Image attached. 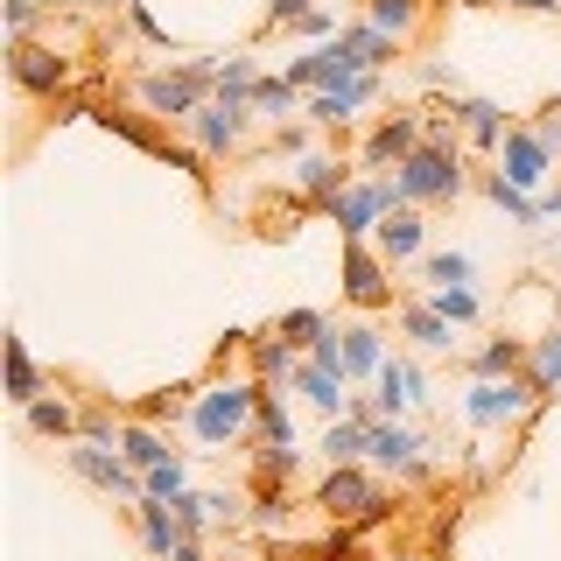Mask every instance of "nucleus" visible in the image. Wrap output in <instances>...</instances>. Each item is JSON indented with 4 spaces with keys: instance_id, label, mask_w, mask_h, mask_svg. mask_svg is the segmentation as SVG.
I'll list each match as a JSON object with an SVG mask.
<instances>
[{
    "instance_id": "obj_1",
    "label": "nucleus",
    "mask_w": 561,
    "mask_h": 561,
    "mask_svg": "<svg viewBox=\"0 0 561 561\" xmlns=\"http://www.w3.org/2000/svg\"><path fill=\"white\" fill-rule=\"evenodd\" d=\"M463 183H470V169H463V154H456V134H449V119H435L428 140H421L408 162L393 169V204L400 210H414V204H456V197H463Z\"/></svg>"
},
{
    "instance_id": "obj_2",
    "label": "nucleus",
    "mask_w": 561,
    "mask_h": 561,
    "mask_svg": "<svg viewBox=\"0 0 561 561\" xmlns=\"http://www.w3.org/2000/svg\"><path fill=\"white\" fill-rule=\"evenodd\" d=\"M218 64L225 57H190V64H175V70H148V78H140V105L190 127V119L210 105V92H218Z\"/></svg>"
},
{
    "instance_id": "obj_3",
    "label": "nucleus",
    "mask_w": 561,
    "mask_h": 561,
    "mask_svg": "<svg viewBox=\"0 0 561 561\" xmlns=\"http://www.w3.org/2000/svg\"><path fill=\"white\" fill-rule=\"evenodd\" d=\"M253 421H260V386H210V393L190 400V435L210 449L253 435Z\"/></svg>"
},
{
    "instance_id": "obj_4",
    "label": "nucleus",
    "mask_w": 561,
    "mask_h": 561,
    "mask_svg": "<svg viewBox=\"0 0 561 561\" xmlns=\"http://www.w3.org/2000/svg\"><path fill=\"white\" fill-rule=\"evenodd\" d=\"M316 505H323L330 519H379V513H386L379 484L365 478L358 463H330V478L316 484Z\"/></svg>"
},
{
    "instance_id": "obj_5",
    "label": "nucleus",
    "mask_w": 561,
    "mask_h": 561,
    "mask_svg": "<svg viewBox=\"0 0 561 561\" xmlns=\"http://www.w3.org/2000/svg\"><path fill=\"white\" fill-rule=\"evenodd\" d=\"M534 400H540V386L526 379V373H513V379H478L463 393V414L478 421V428H499V421H519Z\"/></svg>"
},
{
    "instance_id": "obj_6",
    "label": "nucleus",
    "mask_w": 561,
    "mask_h": 561,
    "mask_svg": "<svg viewBox=\"0 0 561 561\" xmlns=\"http://www.w3.org/2000/svg\"><path fill=\"white\" fill-rule=\"evenodd\" d=\"M386 210H400V204H393V183H373V175H365V183H351L344 197H330V204H323V218L337 225L344 239H365V232H379Z\"/></svg>"
},
{
    "instance_id": "obj_7",
    "label": "nucleus",
    "mask_w": 561,
    "mask_h": 561,
    "mask_svg": "<svg viewBox=\"0 0 561 561\" xmlns=\"http://www.w3.org/2000/svg\"><path fill=\"white\" fill-rule=\"evenodd\" d=\"M386 274H393V260H386L379 245L344 239V295L358 309H386V302H393V280H386Z\"/></svg>"
},
{
    "instance_id": "obj_8",
    "label": "nucleus",
    "mask_w": 561,
    "mask_h": 561,
    "mask_svg": "<svg viewBox=\"0 0 561 561\" xmlns=\"http://www.w3.org/2000/svg\"><path fill=\"white\" fill-rule=\"evenodd\" d=\"M499 175H505V183H519L526 197H534V190L554 175V148H548L534 127H513V134L499 140Z\"/></svg>"
},
{
    "instance_id": "obj_9",
    "label": "nucleus",
    "mask_w": 561,
    "mask_h": 561,
    "mask_svg": "<svg viewBox=\"0 0 561 561\" xmlns=\"http://www.w3.org/2000/svg\"><path fill=\"white\" fill-rule=\"evenodd\" d=\"M428 140V119L421 113H393V119H379L373 134H365V148H358V169H386V162H408V154Z\"/></svg>"
},
{
    "instance_id": "obj_10",
    "label": "nucleus",
    "mask_w": 561,
    "mask_h": 561,
    "mask_svg": "<svg viewBox=\"0 0 561 561\" xmlns=\"http://www.w3.org/2000/svg\"><path fill=\"white\" fill-rule=\"evenodd\" d=\"M8 78L22 84V92H35V99H57L64 84H70V57L35 49V43H8Z\"/></svg>"
},
{
    "instance_id": "obj_11",
    "label": "nucleus",
    "mask_w": 561,
    "mask_h": 561,
    "mask_svg": "<svg viewBox=\"0 0 561 561\" xmlns=\"http://www.w3.org/2000/svg\"><path fill=\"white\" fill-rule=\"evenodd\" d=\"M330 49H337L344 84H351V78H365V70H386V64H393V57H400V35H386V28H373V22H358V28H344Z\"/></svg>"
},
{
    "instance_id": "obj_12",
    "label": "nucleus",
    "mask_w": 561,
    "mask_h": 561,
    "mask_svg": "<svg viewBox=\"0 0 561 561\" xmlns=\"http://www.w3.org/2000/svg\"><path fill=\"white\" fill-rule=\"evenodd\" d=\"M379 99V70H365V78H351V84H337V92H309V127H351V119L365 113V105Z\"/></svg>"
},
{
    "instance_id": "obj_13",
    "label": "nucleus",
    "mask_w": 561,
    "mask_h": 561,
    "mask_svg": "<svg viewBox=\"0 0 561 561\" xmlns=\"http://www.w3.org/2000/svg\"><path fill=\"white\" fill-rule=\"evenodd\" d=\"M421 449H428V443H421L408 421H373V435H365V456H373L379 470H400V478H421V470H428Z\"/></svg>"
},
{
    "instance_id": "obj_14",
    "label": "nucleus",
    "mask_w": 561,
    "mask_h": 561,
    "mask_svg": "<svg viewBox=\"0 0 561 561\" xmlns=\"http://www.w3.org/2000/svg\"><path fill=\"white\" fill-rule=\"evenodd\" d=\"M414 400H428V379H421V365H414V358H386L379 379H373V408H379V421H400Z\"/></svg>"
},
{
    "instance_id": "obj_15",
    "label": "nucleus",
    "mask_w": 561,
    "mask_h": 561,
    "mask_svg": "<svg viewBox=\"0 0 561 561\" xmlns=\"http://www.w3.org/2000/svg\"><path fill=\"white\" fill-rule=\"evenodd\" d=\"M190 140H197V154H204V162L232 154L239 140H245V105H225V99H210L204 113L190 119Z\"/></svg>"
},
{
    "instance_id": "obj_16",
    "label": "nucleus",
    "mask_w": 561,
    "mask_h": 561,
    "mask_svg": "<svg viewBox=\"0 0 561 561\" xmlns=\"http://www.w3.org/2000/svg\"><path fill=\"white\" fill-rule=\"evenodd\" d=\"M134 519H140V540H148L154 561H175V548H190V534H183V519L169 513V499H140Z\"/></svg>"
},
{
    "instance_id": "obj_17",
    "label": "nucleus",
    "mask_w": 561,
    "mask_h": 561,
    "mask_svg": "<svg viewBox=\"0 0 561 561\" xmlns=\"http://www.w3.org/2000/svg\"><path fill=\"white\" fill-rule=\"evenodd\" d=\"M295 190L323 210L330 197H344V190H351V169L337 162V154H302V162H295Z\"/></svg>"
},
{
    "instance_id": "obj_18",
    "label": "nucleus",
    "mask_w": 561,
    "mask_h": 561,
    "mask_svg": "<svg viewBox=\"0 0 561 561\" xmlns=\"http://www.w3.org/2000/svg\"><path fill=\"white\" fill-rule=\"evenodd\" d=\"M421 245H428V225H421L414 210H386V218H379V253L393 260V267L421 260Z\"/></svg>"
},
{
    "instance_id": "obj_19",
    "label": "nucleus",
    "mask_w": 561,
    "mask_h": 561,
    "mask_svg": "<svg viewBox=\"0 0 561 561\" xmlns=\"http://www.w3.org/2000/svg\"><path fill=\"white\" fill-rule=\"evenodd\" d=\"M449 119L463 127V140H478V148H499V140L513 134V127H505V105H491V99H456Z\"/></svg>"
},
{
    "instance_id": "obj_20",
    "label": "nucleus",
    "mask_w": 561,
    "mask_h": 561,
    "mask_svg": "<svg viewBox=\"0 0 561 561\" xmlns=\"http://www.w3.org/2000/svg\"><path fill=\"white\" fill-rule=\"evenodd\" d=\"M526 351H534V344H526V337H491V344H478V351H470V379H513V373H526Z\"/></svg>"
},
{
    "instance_id": "obj_21",
    "label": "nucleus",
    "mask_w": 561,
    "mask_h": 561,
    "mask_svg": "<svg viewBox=\"0 0 561 561\" xmlns=\"http://www.w3.org/2000/svg\"><path fill=\"white\" fill-rule=\"evenodd\" d=\"M337 337H344V373L351 379H379V365H386L379 323H351V330H337Z\"/></svg>"
},
{
    "instance_id": "obj_22",
    "label": "nucleus",
    "mask_w": 561,
    "mask_h": 561,
    "mask_svg": "<svg viewBox=\"0 0 561 561\" xmlns=\"http://www.w3.org/2000/svg\"><path fill=\"white\" fill-rule=\"evenodd\" d=\"M344 386H351V379H344V373H323V365H302V373H295V393H302L309 408H323L330 421H337V414L351 408V393H344Z\"/></svg>"
},
{
    "instance_id": "obj_23",
    "label": "nucleus",
    "mask_w": 561,
    "mask_h": 561,
    "mask_svg": "<svg viewBox=\"0 0 561 561\" xmlns=\"http://www.w3.org/2000/svg\"><path fill=\"white\" fill-rule=\"evenodd\" d=\"M119 456H127V463L140 470V478H148V470H162V463H169L175 449H169L162 435L148 428V421H127V428H119Z\"/></svg>"
},
{
    "instance_id": "obj_24",
    "label": "nucleus",
    "mask_w": 561,
    "mask_h": 561,
    "mask_svg": "<svg viewBox=\"0 0 561 561\" xmlns=\"http://www.w3.org/2000/svg\"><path fill=\"white\" fill-rule=\"evenodd\" d=\"M92 119H99V127H113L119 140H134V148H148V154H169L162 127H154V119H140V113H119V105H92Z\"/></svg>"
},
{
    "instance_id": "obj_25",
    "label": "nucleus",
    "mask_w": 561,
    "mask_h": 561,
    "mask_svg": "<svg viewBox=\"0 0 561 561\" xmlns=\"http://www.w3.org/2000/svg\"><path fill=\"white\" fill-rule=\"evenodd\" d=\"M478 190H484V197L499 204L513 225H540V197H526V190H519V183H505L499 169H484V175H478Z\"/></svg>"
},
{
    "instance_id": "obj_26",
    "label": "nucleus",
    "mask_w": 561,
    "mask_h": 561,
    "mask_svg": "<svg viewBox=\"0 0 561 561\" xmlns=\"http://www.w3.org/2000/svg\"><path fill=\"white\" fill-rule=\"evenodd\" d=\"M8 400H14V408H35V400H43V373H35V358H28L22 337H8Z\"/></svg>"
},
{
    "instance_id": "obj_27",
    "label": "nucleus",
    "mask_w": 561,
    "mask_h": 561,
    "mask_svg": "<svg viewBox=\"0 0 561 561\" xmlns=\"http://www.w3.org/2000/svg\"><path fill=\"white\" fill-rule=\"evenodd\" d=\"M400 330L414 337V351H449L456 344V323H449V316H435L428 302H414L408 316H400Z\"/></svg>"
},
{
    "instance_id": "obj_28",
    "label": "nucleus",
    "mask_w": 561,
    "mask_h": 561,
    "mask_svg": "<svg viewBox=\"0 0 561 561\" xmlns=\"http://www.w3.org/2000/svg\"><path fill=\"white\" fill-rule=\"evenodd\" d=\"M253 92H260V64H253V57H225V64H218V92H210V99L253 105Z\"/></svg>"
},
{
    "instance_id": "obj_29",
    "label": "nucleus",
    "mask_w": 561,
    "mask_h": 561,
    "mask_svg": "<svg viewBox=\"0 0 561 561\" xmlns=\"http://www.w3.org/2000/svg\"><path fill=\"white\" fill-rule=\"evenodd\" d=\"M253 365H260V386H295V344H280V337H253Z\"/></svg>"
},
{
    "instance_id": "obj_30",
    "label": "nucleus",
    "mask_w": 561,
    "mask_h": 561,
    "mask_svg": "<svg viewBox=\"0 0 561 561\" xmlns=\"http://www.w3.org/2000/svg\"><path fill=\"white\" fill-rule=\"evenodd\" d=\"M22 421L35 435H57V443H78V428H84V414H70L64 400H35V408H22Z\"/></svg>"
},
{
    "instance_id": "obj_31",
    "label": "nucleus",
    "mask_w": 561,
    "mask_h": 561,
    "mask_svg": "<svg viewBox=\"0 0 561 561\" xmlns=\"http://www.w3.org/2000/svg\"><path fill=\"white\" fill-rule=\"evenodd\" d=\"M365 435H373V428H365V421L337 414V421H330V428H323V456H330V463H365Z\"/></svg>"
},
{
    "instance_id": "obj_32",
    "label": "nucleus",
    "mask_w": 561,
    "mask_h": 561,
    "mask_svg": "<svg viewBox=\"0 0 561 561\" xmlns=\"http://www.w3.org/2000/svg\"><path fill=\"white\" fill-rule=\"evenodd\" d=\"M526 379H534L540 393H554V386H561V323H554L534 351H526Z\"/></svg>"
},
{
    "instance_id": "obj_33",
    "label": "nucleus",
    "mask_w": 561,
    "mask_h": 561,
    "mask_svg": "<svg viewBox=\"0 0 561 561\" xmlns=\"http://www.w3.org/2000/svg\"><path fill=\"white\" fill-rule=\"evenodd\" d=\"M323 309H288V316H280V323H274V337L280 344H295V351H316V337H323Z\"/></svg>"
},
{
    "instance_id": "obj_34",
    "label": "nucleus",
    "mask_w": 561,
    "mask_h": 561,
    "mask_svg": "<svg viewBox=\"0 0 561 561\" xmlns=\"http://www.w3.org/2000/svg\"><path fill=\"white\" fill-rule=\"evenodd\" d=\"M421 274H428L435 288H470L478 260H470V253H428V260H421Z\"/></svg>"
},
{
    "instance_id": "obj_35",
    "label": "nucleus",
    "mask_w": 561,
    "mask_h": 561,
    "mask_svg": "<svg viewBox=\"0 0 561 561\" xmlns=\"http://www.w3.org/2000/svg\"><path fill=\"white\" fill-rule=\"evenodd\" d=\"M428 309H435V316H449L456 330H463V323H478V316H484L478 288H435V295H428Z\"/></svg>"
},
{
    "instance_id": "obj_36",
    "label": "nucleus",
    "mask_w": 561,
    "mask_h": 561,
    "mask_svg": "<svg viewBox=\"0 0 561 561\" xmlns=\"http://www.w3.org/2000/svg\"><path fill=\"white\" fill-rule=\"evenodd\" d=\"M365 22L386 28V35H408L421 22V0H373V8H365Z\"/></svg>"
},
{
    "instance_id": "obj_37",
    "label": "nucleus",
    "mask_w": 561,
    "mask_h": 561,
    "mask_svg": "<svg viewBox=\"0 0 561 561\" xmlns=\"http://www.w3.org/2000/svg\"><path fill=\"white\" fill-rule=\"evenodd\" d=\"M253 105H260V113H274V119H288V113H302V92H295V84L288 78H260V92H253Z\"/></svg>"
},
{
    "instance_id": "obj_38",
    "label": "nucleus",
    "mask_w": 561,
    "mask_h": 561,
    "mask_svg": "<svg viewBox=\"0 0 561 561\" xmlns=\"http://www.w3.org/2000/svg\"><path fill=\"white\" fill-rule=\"evenodd\" d=\"M295 463H302V456H295V449H280V443H260V456H253L260 484H288V478H295Z\"/></svg>"
},
{
    "instance_id": "obj_39",
    "label": "nucleus",
    "mask_w": 561,
    "mask_h": 561,
    "mask_svg": "<svg viewBox=\"0 0 561 561\" xmlns=\"http://www.w3.org/2000/svg\"><path fill=\"white\" fill-rule=\"evenodd\" d=\"M183 478H190L183 456H169L162 470H148V499H175V491H183Z\"/></svg>"
},
{
    "instance_id": "obj_40",
    "label": "nucleus",
    "mask_w": 561,
    "mask_h": 561,
    "mask_svg": "<svg viewBox=\"0 0 561 561\" xmlns=\"http://www.w3.org/2000/svg\"><path fill=\"white\" fill-rule=\"evenodd\" d=\"M309 365H323V373H344V337H337V330H323V337H316ZM344 379H351V373H344Z\"/></svg>"
},
{
    "instance_id": "obj_41",
    "label": "nucleus",
    "mask_w": 561,
    "mask_h": 561,
    "mask_svg": "<svg viewBox=\"0 0 561 561\" xmlns=\"http://www.w3.org/2000/svg\"><path fill=\"white\" fill-rule=\"evenodd\" d=\"M35 0H8V43H28V28H35Z\"/></svg>"
},
{
    "instance_id": "obj_42",
    "label": "nucleus",
    "mask_w": 561,
    "mask_h": 561,
    "mask_svg": "<svg viewBox=\"0 0 561 561\" xmlns=\"http://www.w3.org/2000/svg\"><path fill=\"white\" fill-rule=\"evenodd\" d=\"M295 35H316V43H323V35H337V14H330V8H309L302 22H295Z\"/></svg>"
},
{
    "instance_id": "obj_43",
    "label": "nucleus",
    "mask_w": 561,
    "mask_h": 561,
    "mask_svg": "<svg viewBox=\"0 0 561 561\" xmlns=\"http://www.w3.org/2000/svg\"><path fill=\"white\" fill-rule=\"evenodd\" d=\"M302 14H309V0H274V8H267V28H295Z\"/></svg>"
},
{
    "instance_id": "obj_44",
    "label": "nucleus",
    "mask_w": 561,
    "mask_h": 561,
    "mask_svg": "<svg viewBox=\"0 0 561 561\" xmlns=\"http://www.w3.org/2000/svg\"><path fill=\"white\" fill-rule=\"evenodd\" d=\"M540 218H561V183L548 190V197H540Z\"/></svg>"
},
{
    "instance_id": "obj_45",
    "label": "nucleus",
    "mask_w": 561,
    "mask_h": 561,
    "mask_svg": "<svg viewBox=\"0 0 561 561\" xmlns=\"http://www.w3.org/2000/svg\"><path fill=\"white\" fill-rule=\"evenodd\" d=\"M175 561H204V548H197V540H190V548H175Z\"/></svg>"
},
{
    "instance_id": "obj_46",
    "label": "nucleus",
    "mask_w": 561,
    "mask_h": 561,
    "mask_svg": "<svg viewBox=\"0 0 561 561\" xmlns=\"http://www.w3.org/2000/svg\"><path fill=\"white\" fill-rule=\"evenodd\" d=\"M554 8H561V0H554Z\"/></svg>"
}]
</instances>
